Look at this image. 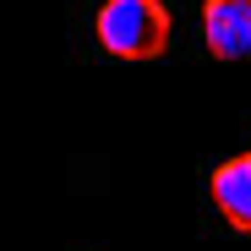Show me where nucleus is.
<instances>
[{
    "instance_id": "f03ea898",
    "label": "nucleus",
    "mask_w": 251,
    "mask_h": 251,
    "mask_svg": "<svg viewBox=\"0 0 251 251\" xmlns=\"http://www.w3.org/2000/svg\"><path fill=\"white\" fill-rule=\"evenodd\" d=\"M202 44L219 60H251V0H207Z\"/></svg>"
},
{
    "instance_id": "7ed1b4c3",
    "label": "nucleus",
    "mask_w": 251,
    "mask_h": 251,
    "mask_svg": "<svg viewBox=\"0 0 251 251\" xmlns=\"http://www.w3.org/2000/svg\"><path fill=\"white\" fill-rule=\"evenodd\" d=\"M213 207L251 235V153H235L229 164H219L213 170Z\"/></svg>"
},
{
    "instance_id": "f257e3e1",
    "label": "nucleus",
    "mask_w": 251,
    "mask_h": 251,
    "mask_svg": "<svg viewBox=\"0 0 251 251\" xmlns=\"http://www.w3.org/2000/svg\"><path fill=\"white\" fill-rule=\"evenodd\" d=\"M93 33L115 60H153L170 50V11L158 0H104Z\"/></svg>"
}]
</instances>
